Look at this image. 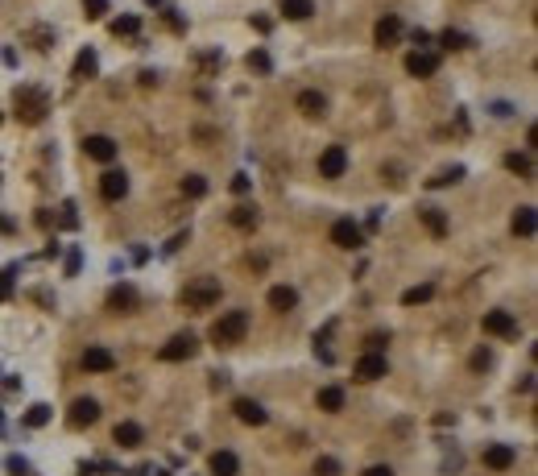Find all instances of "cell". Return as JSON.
<instances>
[{"instance_id":"cell-1","label":"cell","mask_w":538,"mask_h":476,"mask_svg":"<svg viewBox=\"0 0 538 476\" xmlns=\"http://www.w3.org/2000/svg\"><path fill=\"white\" fill-rule=\"evenodd\" d=\"M249 336V311H224L216 323H212V340L216 344H240Z\"/></svg>"},{"instance_id":"cell-2","label":"cell","mask_w":538,"mask_h":476,"mask_svg":"<svg viewBox=\"0 0 538 476\" xmlns=\"http://www.w3.org/2000/svg\"><path fill=\"white\" fill-rule=\"evenodd\" d=\"M46 112H50V95L42 87H17V116L25 125H42Z\"/></svg>"},{"instance_id":"cell-3","label":"cell","mask_w":538,"mask_h":476,"mask_svg":"<svg viewBox=\"0 0 538 476\" xmlns=\"http://www.w3.org/2000/svg\"><path fill=\"white\" fill-rule=\"evenodd\" d=\"M220 282L216 278H195V282H186V290H182V303L191 306V311H212V306L220 303Z\"/></svg>"},{"instance_id":"cell-4","label":"cell","mask_w":538,"mask_h":476,"mask_svg":"<svg viewBox=\"0 0 538 476\" xmlns=\"http://www.w3.org/2000/svg\"><path fill=\"white\" fill-rule=\"evenodd\" d=\"M195 352H199V340H195L191 332H179V336H170V344H162L158 356H162L166 365H179V360H191Z\"/></svg>"},{"instance_id":"cell-5","label":"cell","mask_w":538,"mask_h":476,"mask_svg":"<svg viewBox=\"0 0 538 476\" xmlns=\"http://www.w3.org/2000/svg\"><path fill=\"white\" fill-rule=\"evenodd\" d=\"M91 423H99V402H95V397H75L71 410H67V427L83 431V427H91Z\"/></svg>"},{"instance_id":"cell-6","label":"cell","mask_w":538,"mask_h":476,"mask_svg":"<svg viewBox=\"0 0 538 476\" xmlns=\"http://www.w3.org/2000/svg\"><path fill=\"white\" fill-rule=\"evenodd\" d=\"M481 327H485L489 336H501V340H513V336H518V319H513L509 311H485V315H481Z\"/></svg>"},{"instance_id":"cell-7","label":"cell","mask_w":538,"mask_h":476,"mask_svg":"<svg viewBox=\"0 0 538 476\" xmlns=\"http://www.w3.org/2000/svg\"><path fill=\"white\" fill-rule=\"evenodd\" d=\"M344 170H348V149L344 145H327L319 154V174L323 178H344Z\"/></svg>"},{"instance_id":"cell-8","label":"cell","mask_w":538,"mask_h":476,"mask_svg":"<svg viewBox=\"0 0 538 476\" xmlns=\"http://www.w3.org/2000/svg\"><path fill=\"white\" fill-rule=\"evenodd\" d=\"M331 245H340V249H360V245H364V232H360L357 219H336V224H331Z\"/></svg>"},{"instance_id":"cell-9","label":"cell","mask_w":538,"mask_h":476,"mask_svg":"<svg viewBox=\"0 0 538 476\" xmlns=\"http://www.w3.org/2000/svg\"><path fill=\"white\" fill-rule=\"evenodd\" d=\"M99 195H104L108 203H120V199L129 195V174H125V170L99 174Z\"/></svg>"},{"instance_id":"cell-10","label":"cell","mask_w":538,"mask_h":476,"mask_svg":"<svg viewBox=\"0 0 538 476\" xmlns=\"http://www.w3.org/2000/svg\"><path fill=\"white\" fill-rule=\"evenodd\" d=\"M83 154H88L91 162H112L116 158V141L112 137H104V132H91V137H83Z\"/></svg>"},{"instance_id":"cell-11","label":"cell","mask_w":538,"mask_h":476,"mask_svg":"<svg viewBox=\"0 0 538 476\" xmlns=\"http://www.w3.org/2000/svg\"><path fill=\"white\" fill-rule=\"evenodd\" d=\"M385 373H389V365H385L381 352H364V356L357 360V369H352L357 381H377V377H385Z\"/></svg>"},{"instance_id":"cell-12","label":"cell","mask_w":538,"mask_h":476,"mask_svg":"<svg viewBox=\"0 0 538 476\" xmlns=\"http://www.w3.org/2000/svg\"><path fill=\"white\" fill-rule=\"evenodd\" d=\"M83 369H88V373H112V369H116V356H112V348L88 344V352H83Z\"/></svg>"},{"instance_id":"cell-13","label":"cell","mask_w":538,"mask_h":476,"mask_svg":"<svg viewBox=\"0 0 538 476\" xmlns=\"http://www.w3.org/2000/svg\"><path fill=\"white\" fill-rule=\"evenodd\" d=\"M406 71H410L414 79H431V75L439 71V54H431V50H414V54L406 58Z\"/></svg>"},{"instance_id":"cell-14","label":"cell","mask_w":538,"mask_h":476,"mask_svg":"<svg viewBox=\"0 0 538 476\" xmlns=\"http://www.w3.org/2000/svg\"><path fill=\"white\" fill-rule=\"evenodd\" d=\"M513 464H518V451H513L509 443H489V447H485V468L505 472V468H513Z\"/></svg>"},{"instance_id":"cell-15","label":"cell","mask_w":538,"mask_h":476,"mask_svg":"<svg viewBox=\"0 0 538 476\" xmlns=\"http://www.w3.org/2000/svg\"><path fill=\"white\" fill-rule=\"evenodd\" d=\"M232 410H236V419H240V423H249V427H265V406H261V402H253V397H236V402H232Z\"/></svg>"},{"instance_id":"cell-16","label":"cell","mask_w":538,"mask_h":476,"mask_svg":"<svg viewBox=\"0 0 538 476\" xmlns=\"http://www.w3.org/2000/svg\"><path fill=\"white\" fill-rule=\"evenodd\" d=\"M373 38H377V46H394L398 38H402V17H394V13H385L381 21H377V29H373Z\"/></svg>"},{"instance_id":"cell-17","label":"cell","mask_w":538,"mask_h":476,"mask_svg":"<svg viewBox=\"0 0 538 476\" xmlns=\"http://www.w3.org/2000/svg\"><path fill=\"white\" fill-rule=\"evenodd\" d=\"M108 306H112L116 315H129V311L137 306V290L129 286V282H120V286H116V290L108 294Z\"/></svg>"},{"instance_id":"cell-18","label":"cell","mask_w":538,"mask_h":476,"mask_svg":"<svg viewBox=\"0 0 538 476\" xmlns=\"http://www.w3.org/2000/svg\"><path fill=\"white\" fill-rule=\"evenodd\" d=\"M257 208H249V203H240V208H232V212H228V224H232V228H240V232H253V228H257Z\"/></svg>"},{"instance_id":"cell-19","label":"cell","mask_w":538,"mask_h":476,"mask_svg":"<svg viewBox=\"0 0 538 476\" xmlns=\"http://www.w3.org/2000/svg\"><path fill=\"white\" fill-rule=\"evenodd\" d=\"M418 219H422V228H427L431 236H448V216H443L439 208H422Z\"/></svg>"},{"instance_id":"cell-20","label":"cell","mask_w":538,"mask_h":476,"mask_svg":"<svg viewBox=\"0 0 538 476\" xmlns=\"http://www.w3.org/2000/svg\"><path fill=\"white\" fill-rule=\"evenodd\" d=\"M269 306H273V311H294V306H298V290H294V286H273V290H269Z\"/></svg>"},{"instance_id":"cell-21","label":"cell","mask_w":538,"mask_h":476,"mask_svg":"<svg viewBox=\"0 0 538 476\" xmlns=\"http://www.w3.org/2000/svg\"><path fill=\"white\" fill-rule=\"evenodd\" d=\"M298 112L323 116V112H327V95H323V91H303V95H298Z\"/></svg>"},{"instance_id":"cell-22","label":"cell","mask_w":538,"mask_h":476,"mask_svg":"<svg viewBox=\"0 0 538 476\" xmlns=\"http://www.w3.org/2000/svg\"><path fill=\"white\" fill-rule=\"evenodd\" d=\"M319 410L340 414V410H344V390H340V386H323V390H319Z\"/></svg>"},{"instance_id":"cell-23","label":"cell","mask_w":538,"mask_h":476,"mask_svg":"<svg viewBox=\"0 0 538 476\" xmlns=\"http://www.w3.org/2000/svg\"><path fill=\"white\" fill-rule=\"evenodd\" d=\"M112 439H116L120 447H141V439H145V431H141L137 423H116V431H112Z\"/></svg>"},{"instance_id":"cell-24","label":"cell","mask_w":538,"mask_h":476,"mask_svg":"<svg viewBox=\"0 0 538 476\" xmlns=\"http://www.w3.org/2000/svg\"><path fill=\"white\" fill-rule=\"evenodd\" d=\"M99 71V58H95V50H79V58H75V79H91Z\"/></svg>"},{"instance_id":"cell-25","label":"cell","mask_w":538,"mask_h":476,"mask_svg":"<svg viewBox=\"0 0 538 476\" xmlns=\"http://www.w3.org/2000/svg\"><path fill=\"white\" fill-rule=\"evenodd\" d=\"M236 468H240V460L232 451H216L212 456V476H236Z\"/></svg>"},{"instance_id":"cell-26","label":"cell","mask_w":538,"mask_h":476,"mask_svg":"<svg viewBox=\"0 0 538 476\" xmlns=\"http://www.w3.org/2000/svg\"><path fill=\"white\" fill-rule=\"evenodd\" d=\"M282 13H286L290 21H307L315 13V0H282Z\"/></svg>"},{"instance_id":"cell-27","label":"cell","mask_w":538,"mask_h":476,"mask_svg":"<svg viewBox=\"0 0 538 476\" xmlns=\"http://www.w3.org/2000/svg\"><path fill=\"white\" fill-rule=\"evenodd\" d=\"M505 166L518 174V178H534V162H530V154H509V158H505Z\"/></svg>"},{"instance_id":"cell-28","label":"cell","mask_w":538,"mask_h":476,"mask_svg":"<svg viewBox=\"0 0 538 476\" xmlns=\"http://www.w3.org/2000/svg\"><path fill=\"white\" fill-rule=\"evenodd\" d=\"M513 232L518 236H534V208H518L513 212Z\"/></svg>"},{"instance_id":"cell-29","label":"cell","mask_w":538,"mask_h":476,"mask_svg":"<svg viewBox=\"0 0 538 476\" xmlns=\"http://www.w3.org/2000/svg\"><path fill=\"white\" fill-rule=\"evenodd\" d=\"M182 195H186V199H203V195H207V178H203V174H186V178H182Z\"/></svg>"},{"instance_id":"cell-30","label":"cell","mask_w":538,"mask_h":476,"mask_svg":"<svg viewBox=\"0 0 538 476\" xmlns=\"http://www.w3.org/2000/svg\"><path fill=\"white\" fill-rule=\"evenodd\" d=\"M435 299V286L427 282V286H414V290H406L402 294V306H418V303H431Z\"/></svg>"},{"instance_id":"cell-31","label":"cell","mask_w":538,"mask_h":476,"mask_svg":"<svg viewBox=\"0 0 538 476\" xmlns=\"http://www.w3.org/2000/svg\"><path fill=\"white\" fill-rule=\"evenodd\" d=\"M137 29H141V17H116V21H112V34H116V38H133Z\"/></svg>"},{"instance_id":"cell-32","label":"cell","mask_w":538,"mask_h":476,"mask_svg":"<svg viewBox=\"0 0 538 476\" xmlns=\"http://www.w3.org/2000/svg\"><path fill=\"white\" fill-rule=\"evenodd\" d=\"M50 423V406L38 402V406H29V414H25V427H46Z\"/></svg>"},{"instance_id":"cell-33","label":"cell","mask_w":538,"mask_h":476,"mask_svg":"<svg viewBox=\"0 0 538 476\" xmlns=\"http://www.w3.org/2000/svg\"><path fill=\"white\" fill-rule=\"evenodd\" d=\"M439 46H443V50H464L468 38H464L460 29H443V34H439Z\"/></svg>"},{"instance_id":"cell-34","label":"cell","mask_w":538,"mask_h":476,"mask_svg":"<svg viewBox=\"0 0 538 476\" xmlns=\"http://www.w3.org/2000/svg\"><path fill=\"white\" fill-rule=\"evenodd\" d=\"M315 476H340V460L319 456V460H315Z\"/></svg>"},{"instance_id":"cell-35","label":"cell","mask_w":538,"mask_h":476,"mask_svg":"<svg viewBox=\"0 0 538 476\" xmlns=\"http://www.w3.org/2000/svg\"><path fill=\"white\" fill-rule=\"evenodd\" d=\"M83 13H88V21H99L108 13V0H83Z\"/></svg>"},{"instance_id":"cell-36","label":"cell","mask_w":538,"mask_h":476,"mask_svg":"<svg viewBox=\"0 0 538 476\" xmlns=\"http://www.w3.org/2000/svg\"><path fill=\"white\" fill-rule=\"evenodd\" d=\"M249 67L265 75V71H269V67H273V62H269V54H265V50H253V54H249Z\"/></svg>"},{"instance_id":"cell-37","label":"cell","mask_w":538,"mask_h":476,"mask_svg":"<svg viewBox=\"0 0 538 476\" xmlns=\"http://www.w3.org/2000/svg\"><path fill=\"white\" fill-rule=\"evenodd\" d=\"M460 178H464V170H460V166H451V170H443L439 178H431V186H448V182H460Z\"/></svg>"},{"instance_id":"cell-38","label":"cell","mask_w":538,"mask_h":476,"mask_svg":"<svg viewBox=\"0 0 538 476\" xmlns=\"http://www.w3.org/2000/svg\"><path fill=\"white\" fill-rule=\"evenodd\" d=\"M489 365H493V352L489 348H476L472 352V369H489Z\"/></svg>"},{"instance_id":"cell-39","label":"cell","mask_w":538,"mask_h":476,"mask_svg":"<svg viewBox=\"0 0 538 476\" xmlns=\"http://www.w3.org/2000/svg\"><path fill=\"white\" fill-rule=\"evenodd\" d=\"M79 216H75V203H62V228H75Z\"/></svg>"},{"instance_id":"cell-40","label":"cell","mask_w":538,"mask_h":476,"mask_svg":"<svg viewBox=\"0 0 538 476\" xmlns=\"http://www.w3.org/2000/svg\"><path fill=\"white\" fill-rule=\"evenodd\" d=\"M249 186H253L249 174H236V178H232V191H236V195H249Z\"/></svg>"},{"instance_id":"cell-41","label":"cell","mask_w":538,"mask_h":476,"mask_svg":"<svg viewBox=\"0 0 538 476\" xmlns=\"http://www.w3.org/2000/svg\"><path fill=\"white\" fill-rule=\"evenodd\" d=\"M364 476H394L389 464H373V468H364Z\"/></svg>"},{"instance_id":"cell-42","label":"cell","mask_w":538,"mask_h":476,"mask_svg":"<svg viewBox=\"0 0 538 476\" xmlns=\"http://www.w3.org/2000/svg\"><path fill=\"white\" fill-rule=\"evenodd\" d=\"M410 42L418 46V50H422V46L431 42V34H427V29H414V34H410Z\"/></svg>"},{"instance_id":"cell-43","label":"cell","mask_w":538,"mask_h":476,"mask_svg":"<svg viewBox=\"0 0 538 476\" xmlns=\"http://www.w3.org/2000/svg\"><path fill=\"white\" fill-rule=\"evenodd\" d=\"M0 121H4V116H0Z\"/></svg>"}]
</instances>
